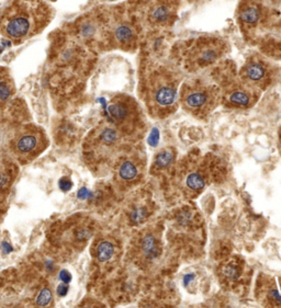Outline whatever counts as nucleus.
Masks as SVG:
<instances>
[{"label":"nucleus","mask_w":281,"mask_h":308,"mask_svg":"<svg viewBox=\"0 0 281 308\" xmlns=\"http://www.w3.org/2000/svg\"><path fill=\"white\" fill-rule=\"evenodd\" d=\"M71 186H73V184H71V182L67 179H62L60 181V187H61L62 191L67 192L71 189Z\"/></svg>","instance_id":"21"},{"label":"nucleus","mask_w":281,"mask_h":308,"mask_svg":"<svg viewBox=\"0 0 281 308\" xmlns=\"http://www.w3.org/2000/svg\"><path fill=\"white\" fill-rule=\"evenodd\" d=\"M176 163V152L174 148L168 147L161 149L156 154L153 159V163L151 166V175L156 177L165 176L166 173H170L173 167Z\"/></svg>","instance_id":"15"},{"label":"nucleus","mask_w":281,"mask_h":308,"mask_svg":"<svg viewBox=\"0 0 281 308\" xmlns=\"http://www.w3.org/2000/svg\"><path fill=\"white\" fill-rule=\"evenodd\" d=\"M151 0H128L126 2V6L131 9V10L136 13L137 12H143V10L146 8L147 4L150 3Z\"/></svg>","instance_id":"18"},{"label":"nucleus","mask_w":281,"mask_h":308,"mask_svg":"<svg viewBox=\"0 0 281 308\" xmlns=\"http://www.w3.org/2000/svg\"><path fill=\"white\" fill-rule=\"evenodd\" d=\"M0 52H1V47H0Z\"/></svg>","instance_id":"27"},{"label":"nucleus","mask_w":281,"mask_h":308,"mask_svg":"<svg viewBox=\"0 0 281 308\" xmlns=\"http://www.w3.org/2000/svg\"><path fill=\"white\" fill-rule=\"evenodd\" d=\"M68 292V287L66 285H60L59 288H57V294H59L60 296H65L66 294H67Z\"/></svg>","instance_id":"23"},{"label":"nucleus","mask_w":281,"mask_h":308,"mask_svg":"<svg viewBox=\"0 0 281 308\" xmlns=\"http://www.w3.org/2000/svg\"><path fill=\"white\" fill-rule=\"evenodd\" d=\"M221 94V104L233 110L253 108L259 100L261 92L251 88L239 76V69L231 61H221L216 64L211 73Z\"/></svg>","instance_id":"5"},{"label":"nucleus","mask_w":281,"mask_h":308,"mask_svg":"<svg viewBox=\"0 0 281 308\" xmlns=\"http://www.w3.org/2000/svg\"><path fill=\"white\" fill-rule=\"evenodd\" d=\"M268 0H241L237 8V21L246 37L253 38L264 30L271 20Z\"/></svg>","instance_id":"11"},{"label":"nucleus","mask_w":281,"mask_h":308,"mask_svg":"<svg viewBox=\"0 0 281 308\" xmlns=\"http://www.w3.org/2000/svg\"><path fill=\"white\" fill-rule=\"evenodd\" d=\"M51 298H52L51 291L49 290V288H43V290L41 291V293L39 294V296H37L36 304L39 305V306L49 305L50 302H51Z\"/></svg>","instance_id":"19"},{"label":"nucleus","mask_w":281,"mask_h":308,"mask_svg":"<svg viewBox=\"0 0 281 308\" xmlns=\"http://www.w3.org/2000/svg\"><path fill=\"white\" fill-rule=\"evenodd\" d=\"M179 7L180 0H151L142 12L143 27L156 32L170 28L177 19Z\"/></svg>","instance_id":"12"},{"label":"nucleus","mask_w":281,"mask_h":308,"mask_svg":"<svg viewBox=\"0 0 281 308\" xmlns=\"http://www.w3.org/2000/svg\"><path fill=\"white\" fill-rule=\"evenodd\" d=\"M60 278H61V280L63 281L65 284H67V283H69V282L71 281V276H70V273H69L68 271L63 270V271H62V272L60 273Z\"/></svg>","instance_id":"22"},{"label":"nucleus","mask_w":281,"mask_h":308,"mask_svg":"<svg viewBox=\"0 0 281 308\" xmlns=\"http://www.w3.org/2000/svg\"><path fill=\"white\" fill-rule=\"evenodd\" d=\"M280 144H281V129H280Z\"/></svg>","instance_id":"25"},{"label":"nucleus","mask_w":281,"mask_h":308,"mask_svg":"<svg viewBox=\"0 0 281 308\" xmlns=\"http://www.w3.org/2000/svg\"><path fill=\"white\" fill-rule=\"evenodd\" d=\"M239 76L245 84L263 92L277 80L278 67L267 57L256 53L245 60L239 69Z\"/></svg>","instance_id":"10"},{"label":"nucleus","mask_w":281,"mask_h":308,"mask_svg":"<svg viewBox=\"0 0 281 308\" xmlns=\"http://www.w3.org/2000/svg\"><path fill=\"white\" fill-rule=\"evenodd\" d=\"M146 165V153L143 148L132 149L126 155L119 158L116 168L118 181L125 186H135L144 178Z\"/></svg>","instance_id":"13"},{"label":"nucleus","mask_w":281,"mask_h":308,"mask_svg":"<svg viewBox=\"0 0 281 308\" xmlns=\"http://www.w3.org/2000/svg\"><path fill=\"white\" fill-rule=\"evenodd\" d=\"M228 51L230 46L224 38L203 35L179 42L174 49V56L179 67L196 74L218 64Z\"/></svg>","instance_id":"4"},{"label":"nucleus","mask_w":281,"mask_h":308,"mask_svg":"<svg viewBox=\"0 0 281 308\" xmlns=\"http://www.w3.org/2000/svg\"><path fill=\"white\" fill-rule=\"evenodd\" d=\"M245 263L239 258H231L219 269L220 280L228 288H234L244 277Z\"/></svg>","instance_id":"14"},{"label":"nucleus","mask_w":281,"mask_h":308,"mask_svg":"<svg viewBox=\"0 0 281 308\" xmlns=\"http://www.w3.org/2000/svg\"><path fill=\"white\" fill-rule=\"evenodd\" d=\"M279 27H281V21H279Z\"/></svg>","instance_id":"26"},{"label":"nucleus","mask_w":281,"mask_h":308,"mask_svg":"<svg viewBox=\"0 0 281 308\" xmlns=\"http://www.w3.org/2000/svg\"><path fill=\"white\" fill-rule=\"evenodd\" d=\"M184 76L173 65L152 64L141 70L140 97L151 118L163 120L179 108V88Z\"/></svg>","instance_id":"1"},{"label":"nucleus","mask_w":281,"mask_h":308,"mask_svg":"<svg viewBox=\"0 0 281 308\" xmlns=\"http://www.w3.org/2000/svg\"><path fill=\"white\" fill-rule=\"evenodd\" d=\"M163 227L158 223H152L141 228L132 245V253L136 263L143 270L154 266L163 254Z\"/></svg>","instance_id":"9"},{"label":"nucleus","mask_w":281,"mask_h":308,"mask_svg":"<svg viewBox=\"0 0 281 308\" xmlns=\"http://www.w3.org/2000/svg\"><path fill=\"white\" fill-rule=\"evenodd\" d=\"M141 18L126 4L106 13V44L123 51H135L141 41Z\"/></svg>","instance_id":"7"},{"label":"nucleus","mask_w":281,"mask_h":308,"mask_svg":"<svg viewBox=\"0 0 281 308\" xmlns=\"http://www.w3.org/2000/svg\"><path fill=\"white\" fill-rule=\"evenodd\" d=\"M50 7L44 0H16L0 21V31L9 42L20 43L39 33L49 23Z\"/></svg>","instance_id":"3"},{"label":"nucleus","mask_w":281,"mask_h":308,"mask_svg":"<svg viewBox=\"0 0 281 308\" xmlns=\"http://www.w3.org/2000/svg\"><path fill=\"white\" fill-rule=\"evenodd\" d=\"M223 173L224 165L218 157L199 152L188 154L175 163L166 179L167 193L175 200H192Z\"/></svg>","instance_id":"2"},{"label":"nucleus","mask_w":281,"mask_h":308,"mask_svg":"<svg viewBox=\"0 0 281 308\" xmlns=\"http://www.w3.org/2000/svg\"><path fill=\"white\" fill-rule=\"evenodd\" d=\"M221 104V94L212 79L202 77L183 80L179 88V107L200 121H206Z\"/></svg>","instance_id":"6"},{"label":"nucleus","mask_w":281,"mask_h":308,"mask_svg":"<svg viewBox=\"0 0 281 308\" xmlns=\"http://www.w3.org/2000/svg\"><path fill=\"white\" fill-rule=\"evenodd\" d=\"M111 122L121 134L142 137L146 131V117L140 104L128 95H119L108 105Z\"/></svg>","instance_id":"8"},{"label":"nucleus","mask_w":281,"mask_h":308,"mask_svg":"<svg viewBox=\"0 0 281 308\" xmlns=\"http://www.w3.org/2000/svg\"><path fill=\"white\" fill-rule=\"evenodd\" d=\"M9 95H10V88H9L6 81L1 79V75H0V98L2 100H6Z\"/></svg>","instance_id":"20"},{"label":"nucleus","mask_w":281,"mask_h":308,"mask_svg":"<svg viewBox=\"0 0 281 308\" xmlns=\"http://www.w3.org/2000/svg\"><path fill=\"white\" fill-rule=\"evenodd\" d=\"M114 252H116L114 245L111 242H108V240H103V242L99 243L97 247L98 261L101 263L108 262L114 256Z\"/></svg>","instance_id":"17"},{"label":"nucleus","mask_w":281,"mask_h":308,"mask_svg":"<svg viewBox=\"0 0 281 308\" xmlns=\"http://www.w3.org/2000/svg\"><path fill=\"white\" fill-rule=\"evenodd\" d=\"M270 3H277V2H281V0H268Z\"/></svg>","instance_id":"24"},{"label":"nucleus","mask_w":281,"mask_h":308,"mask_svg":"<svg viewBox=\"0 0 281 308\" xmlns=\"http://www.w3.org/2000/svg\"><path fill=\"white\" fill-rule=\"evenodd\" d=\"M40 145V139L35 134H25L18 138L16 149L20 155H30L37 149Z\"/></svg>","instance_id":"16"}]
</instances>
